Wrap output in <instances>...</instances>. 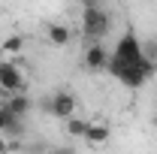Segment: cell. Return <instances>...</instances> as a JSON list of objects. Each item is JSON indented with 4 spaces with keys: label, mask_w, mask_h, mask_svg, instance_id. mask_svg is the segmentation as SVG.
Listing matches in <instances>:
<instances>
[{
    "label": "cell",
    "mask_w": 157,
    "mask_h": 154,
    "mask_svg": "<svg viewBox=\"0 0 157 154\" xmlns=\"http://www.w3.org/2000/svg\"><path fill=\"white\" fill-rule=\"evenodd\" d=\"M109 30H112V12L97 0H82V33L91 42H103Z\"/></svg>",
    "instance_id": "obj_1"
},
{
    "label": "cell",
    "mask_w": 157,
    "mask_h": 154,
    "mask_svg": "<svg viewBox=\"0 0 157 154\" xmlns=\"http://www.w3.org/2000/svg\"><path fill=\"white\" fill-rule=\"evenodd\" d=\"M145 55H142V39L136 37V30H124L118 37L115 48H112V60H109V70L106 73H115L121 67H133V64H142Z\"/></svg>",
    "instance_id": "obj_2"
},
{
    "label": "cell",
    "mask_w": 157,
    "mask_h": 154,
    "mask_svg": "<svg viewBox=\"0 0 157 154\" xmlns=\"http://www.w3.org/2000/svg\"><path fill=\"white\" fill-rule=\"evenodd\" d=\"M0 94L12 97V94H27V79L21 73V67L15 60H3L0 58Z\"/></svg>",
    "instance_id": "obj_3"
},
{
    "label": "cell",
    "mask_w": 157,
    "mask_h": 154,
    "mask_svg": "<svg viewBox=\"0 0 157 154\" xmlns=\"http://www.w3.org/2000/svg\"><path fill=\"white\" fill-rule=\"evenodd\" d=\"M157 64H151V60H142V64H133V67H121V70H115V73H109V76H115L124 88H130V91H136V88H142L148 79L154 76Z\"/></svg>",
    "instance_id": "obj_4"
},
{
    "label": "cell",
    "mask_w": 157,
    "mask_h": 154,
    "mask_svg": "<svg viewBox=\"0 0 157 154\" xmlns=\"http://www.w3.org/2000/svg\"><path fill=\"white\" fill-rule=\"evenodd\" d=\"M45 109H48V115H55L58 121H70V118L76 115V109H78L76 94L73 91H55V94L48 97Z\"/></svg>",
    "instance_id": "obj_5"
},
{
    "label": "cell",
    "mask_w": 157,
    "mask_h": 154,
    "mask_svg": "<svg viewBox=\"0 0 157 154\" xmlns=\"http://www.w3.org/2000/svg\"><path fill=\"white\" fill-rule=\"evenodd\" d=\"M109 60H112V52H109L103 42H88V48H85V55H82V64H85L88 70H94V73L109 70Z\"/></svg>",
    "instance_id": "obj_6"
},
{
    "label": "cell",
    "mask_w": 157,
    "mask_h": 154,
    "mask_svg": "<svg viewBox=\"0 0 157 154\" xmlns=\"http://www.w3.org/2000/svg\"><path fill=\"white\" fill-rule=\"evenodd\" d=\"M109 136H112L109 121H106V118H94V121H91V127H88V133H85V142H88L91 148H100V145H106V142H109Z\"/></svg>",
    "instance_id": "obj_7"
},
{
    "label": "cell",
    "mask_w": 157,
    "mask_h": 154,
    "mask_svg": "<svg viewBox=\"0 0 157 154\" xmlns=\"http://www.w3.org/2000/svg\"><path fill=\"white\" fill-rule=\"evenodd\" d=\"M3 106H6L15 118H21V121H24V118H27V112L33 109V100H30V94H12V97H6V100H3Z\"/></svg>",
    "instance_id": "obj_8"
},
{
    "label": "cell",
    "mask_w": 157,
    "mask_h": 154,
    "mask_svg": "<svg viewBox=\"0 0 157 154\" xmlns=\"http://www.w3.org/2000/svg\"><path fill=\"white\" fill-rule=\"evenodd\" d=\"M45 37H48V42L52 45H70L73 42V30H70V24H60V21H55V24H48L45 27Z\"/></svg>",
    "instance_id": "obj_9"
},
{
    "label": "cell",
    "mask_w": 157,
    "mask_h": 154,
    "mask_svg": "<svg viewBox=\"0 0 157 154\" xmlns=\"http://www.w3.org/2000/svg\"><path fill=\"white\" fill-rule=\"evenodd\" d=\"M24 45H27V37H24V33H12V37H6V39H3V48H0V52H3V60H12L15 55H21Z\"/></svg>",
    "instance_id": "obj_10"
},
{
    "label": "cell",
    "mask_w": 157,
    "mask_h": 154,
    "mask_svg": "<svg viewBox=\"0 0 157 154\" xmlns=\"http://www.w3.org/2000/svg\"><path fill=\"white\" fill-rule=\"evenodd\" d=\"M88 127H91V121H88V118H78V115H73L70 121H63V130H67L70 139H85Z\"/></svg>",
    "instance_id": "obj_11"
},
{
    "label": "cell",
    "mask_w": 157,
    "mask_h": 154,
    "mask_svg": "<svg viewBox=\"0 0 157 154\" xmlns=\"http://www.w3.org/2000/svg\"><path fill=\"white\" fill-rule=\"evenodd\" d=\"M18 124H21V118H15L3 103H0V136H6L12 127H18Z\"/></svg>",
    "instance_id": "obj_12"
},
{
    "label": "cell",
    "mask_w": 157,
    "mask_h": 154,
    "mask_svg": "<svg viewBox=\"0 0 157 154\" xmlns=\"http://www.w3.org/2000/svg\"><path fill=\"white\" fill-rule=\"evenodd\" d=\"M48 154H76V148H73V145H55Z\"/></svg>",
    "instance_id": "obj_13"
},
{
    "label": "cell",
    "mask_w": 157,
    "mask_h": 154,
    "mask_svg": "<svg viewBox=\"0 0 157 154\" xmlns=\"http://www.w3.org/2000/svg\"><path fill=\"white\" fill-rule=\"evenodd\" d=\"M0 154H6V139L0 136Z\"/></svg>",
    "instance_id": "obj_14"
},
{
    "label": "cell",
    "mask_w": 157,
    "mask_h": 154,
    "mask_svg": "<svg viewBox=\"0 0 157 154\" xmlns=\"http://www.w3.org/2000/svg\"><path fill=\"white\" fill-rule=\"evenodd\" d=\"M151 127H154V130H157V115H154V118H151Z\"/></svg>",
    "instance_id": "obj_15"
}]
</instances>
